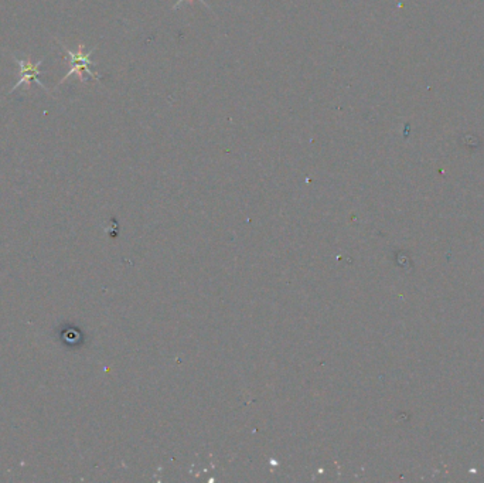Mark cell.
Returning a JSON list of instances; mask_svg holds the SVG:
<instances>
[{
	"label": "cell",
	"mask_w": 484,
	"mask_h": 483,
	"mask_svg": "<svg viewBox=\"0 0 484 483\" xmlns=\"http://www.w3.org/2000/svg\"><path fill=\"white\" fill-rule=\"evenodd\" d=\"M183 2H184V0H179V2H177V3L175 5V9H177V8H179V6H180V5L183 3ZM199 2H201V3H203V5H205V6H208V5H207V3L204 2V0H199Z\"/></svg>",
	"instance_id": "3957f363"
},
{
	"label": "cell",
	"mask_w": 484,
	"mask_h": 483,
	"mask_svg": "<svg viewBox=\"0 0 484 483\" xmlns=\"http://www.w3.org/2000/svg\"><path fill=\"white\" fill-rule=\"evenodd\" d=\"M16 62L18 66V79L16 82V86L12 88L10 94H13L17 88H20L22 86H26L27 88L31 86L33 82H36L38 87H41L43 90L49 91L47 87L44 86L43 82L38 81V74H40V66L43 64V60H40L37 62H33L30 60H20L16 58Z\"/></svg>",
	"instance_id": "7a4b0ae2"
},
{
	"label": "cell",
	"mask_w": 484,
	"mask_h": 483,
	"mask_svg": "<svg viewBox=\"0 0 484 483\" xmlns=\"http://www.w3.org/2000/svg\"><path fill=\"white\" fill-rule=\"evenodd\" d=\"M62 50H64L68 54V57H70V70L67 71V74L64 77H62L60 84L64 82L73 74H77L81 82H86V78H84V73L90 74V77L95 78L97 81L101 79V77L91 70V67L97 64L95 61L91 60V54L95 51V49L90 50L88 53H84V45H79L78 46V51H71V50H68L64 46H62Z\"/></svg>",
	"instance_id": "6da1fadb"
}]
</instances>
